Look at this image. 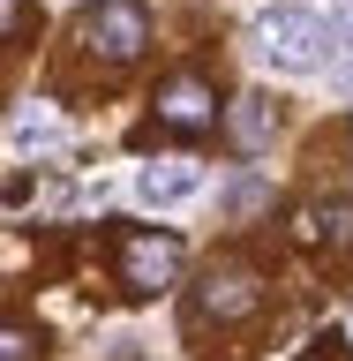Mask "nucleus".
Masks as SVG:
<instances>
[{"mask_svg": "<svg viewBox=\"0 0 353 361\" xmlns=\"http://www.w3.org/2000/svg\"><path fill=\"white\" fill-rule=\"evenodd\" d=\"M16 23H23V0H0V38H8Z\"/></svg>", "mask_w": 353, "mask_h": 361, "instance_id": "nucleus-12", "label": "nucleus"}, {"mask_svg": "<svg viewBox=\"0 0 353 361\" xmlns=\"http://www.w3.org/2000/svg\"><path fill=\"white\" fill-rule=\"evenodd\" d=\"M83 45L98 53V61H135V53L151 45V16L128 8V0H106V8L83 16Z\"/></svg>", "mask_w": 353, "mask_h": 361, "instance_id": "nucleus-2", "label": "nucleus"}, {"mask_svg": "<svg viewBox=\"0 0 353 361\" xmlns=\"http://www.w3.org/2000/svg\"><path fill=\"white\" fill-rule=\"evenodd\" d=\"M120 279H128V293H166L180 279V241H173V233H128Z\"/></svg>", "mask_w": 353, "mask_h": 361, "instance_id": "nucleus-3", "label": "nucleus"}, {"mask_svg": "<svg viewBox=\"0 0 353 361\" xmlns=\"http://www.w3.org/2000/svg\"><path fill=\"white\" fill-rule=\"evenodd\" d=\"M256 301H264L256 271H211V279H203V293H196V309H203V316H248Z\"/></svg>", "mask_w": 353, "mask_h": 361, "instance_id": "nucleus-6", "label": "nucleus"}, {"mask_svg": "<svg viewBox=\"0 0 353 361\" xmlns=\"http://www.w3.org/2000/svg\"><path fill=\"white\" fill-rule=\"evenodd\" d=\"M301 233L309 241H331V248H353V203H309L301 211Z\"/></svg>", "mask_w": 353, "mask_h": 361, "instance_id": "nucleus-9", "label": "nucleus"}, {"mask_svg": "<svg viewBox=\"0 0 353 361\" xmlns=\"http://www.w3.org/2000/svg\"><path fill=\"white\" fill-rule=\"evenodd\" d=\"M0 361H38V331H23V324H0Z\"/></svg>", "mask_w": 353, "mask_h": 361, "instance_id": "nucleus-10", "label": "nucleus"}, {"mask_svg": "<svg viewBox=\"0 0 353 361\" xmlns=\"http://www.w3.org/2000/svg\"><path fill=\"white\" fill-rule=\"evenodd\" d=\"M158 121H166V128H211V121H218V98H211V83H196V75L166 83V98H158Z\"/></svg>", "mask_w": 353, "mask_h": 361, "instance_id": "nucleus-5", "label": "nucleus"}, {"mask_svg": "<svg viewBox=\"0 0 353 361\" xmlns=\"http://www.w3.org/2000/svg\"><path fill=\"white\" fill-rule=\"evenodd\" d=\"M338 83H346V90H353V53H346V68H338Z\"/></svg>", "mask_w": 353, "mask_h": 361, "instance_id": "nucleus-13", "label": "nucleus"}, {"mask_svg": "<svg viewBox=\"0 0 353 361\" xmlns=\"http://www.w3.org/2000/svg\"><path fill=\"white\" fill-rule=\"evenodd\" d=\"M271 128H278V106L248 90L241 106H233V143H241V151H264V143H271Z\"/></svg>", "mask_w": 353, "mask_h": 361, "instance_id": "nucleus-8", "label": "nucleus"}, {"mask_svg": "<svg viewBox=\"0 0 353 361\" xmlns=\"http://www.w3.org/2000/svg\"><path fill=\"white\" fill-rule=\"evenodd\" d=\"M8 143H16V151H53V143H68V121L53 106H30V113L8 121Z\"/></svg>", "mask_w": 353, "mask_h": 361, "instance_id": "nucleus-7", "label": "nucleus"}, {"mask_svg": "<svg viewBox=\"0 0 353 361\" xmlns=\"http://www.w3.org/2000/svg\"><path fill=\"white\" fill-rule=\"evenodd\" d=\"M256 53H264L278 75H316L323 53H331V16H316L301 0L264 8V16H256Z\"/></svg>", "mask_w": 353, "mask_h": 361, "instance_id": "nucleus-1", "label": "nucleus"}, {"mask_svg": "<svg viewBox=\"0 0 353 361\" xmlns=\"http://www.w3.org/2000/svg\"><path fill=\"white\" fill-rule=\"evenodd\" d=\"M331 38L346 45V53H353V0H346V8H338V23H331Z\"/></svg>", "mask_w": 353, "mask_h": 361, "instance_id": "nucleus-11", "label": "nucleus"}, {"mask_svg": "<svg viewBox=\"0 0 353 361\" xmlns=\"http://www.w3.org/2000/svg\"><path fill=\"white\" fill-rule=\"evenodd\" d=\"M203 196V166L196 158H158V166H143L135 173V203H151V211H173V203Z\"/></svg>", "mask_w": 353, "mask_h": 361, "instance_id": "nucleus-4", "label": "nucleus"}]
</instances>
